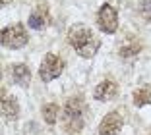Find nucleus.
I'll return each mask as SVG.
<instances>
[{"label":"nucleus","instance_id":"nucleus-12","mask_svg":"<svg viewBox=\"0 0 151 135\" xmlns=\"http://www.w3.org/2000/svg\"><path fill=\"white\" fill-rule=\"evenodd\" d=\"M43 118L49 126H54V122H56V118H58V106L52 104V102L50 104H45L43 106Z\"/></svg>","mask_w":151,"mask_h":135},{"label":"nucleus","instance_id":"nucleus-15","mask_svg":"<svg viewBox=\"0 0 151 135\" xmlns=\"http://www.w3.org/2000/svg\"><path fill=\"white\" fill-rule=\"evenodd\" d=\"M0 2H2V6H4V4H8L10 0H0Z\"/></svg>","mask_w":151,"mask_h":135},{"label":"nucleus","instance_id":"nucleus-13","mask_svg":"<svg viewBox=\"0 0 151 135\" xmlns=\"http://www.w3.org/2000/svg\"><path fill=\"white\" fill-rule=\"evenodd\" d=\"M139 50V44H130V46H122L120 48V54H122V56H132V54H136Z\"/></svg>","mask_w":151,"mask_h":135},{"label":"nucleus","instance_id":"nucleus-3","mask_svg":"<svg viewBox=\"0 0 151 135\" xmlns=\"http://www.w3.org/2000/svg\"><path fill=\"white\" fill-rule=\"evenodd\" d=\"M2 44L8 48H22L27 44V33L23 29L22 23L10 25L6 29H2Z\"/></svg>","mask_w":151,"mask_h":135},{"label":"nucleus","instance_id":"nucleus-1","mask_svg":"<svg viewBox=\"0 0 151 135\" xmlns=\"http://www.w3.org/2000/svg\"><path fill=\"white\" fill-rule=\"evenodd\" d=\"M68 41L76 48V52L81 58H93L99 50V41L93 37V33L81 23H76L68 31Z\"/></svg>","mask_w":151,"mask_h":135},{"label":"nucleus","instance_id":"nucleus-4","mask_svg":"<svg viewBox=\"0 0 151 135\" xmlns=\"http://www.w3.org/2000/svg\"><path fill=\"white\" fill-rule=\"evenodd\" d=\"M62 70H64V62L56 54H47L43 64H41L39 75L43 81H52V79H56L58 75L62 74Z\"/></svg>","mask_w":151,"mask_h":135},{"label":"nucleus","instance_id":"nucleus-7","mask_svg":"<svg viewBox=\"0 0 151 135\" xmlns=\"http://www.w3.org/2000/svg\"><path fill=\"white\" fill-rule=\"evenodd\" d=\"M0 110H2V118L6 120H16L19 116V106L16 102V99L10 95H4L2 93V104H0Z\"/></svg>","mask_w":151,"mask_h":135},{"label":"nucleus","instance_id":"nucleus-5","mask_svg":"<svg viewBox=\"0 0 151 135\" xmlns=\"http://www.w3.org/2000/svg\"><path fill=\"white\" fill-rule=\"evenodd\" d=\"M99 27L103 33H114L118 27V12L111 4H103L99 10Z\"/></svg>","mask_w":151,"mask_h":135},{"label":"nucleus","instance_id":"nucleus-8","mask_svg":"<svg viewBox=\"0 0 151 135\" xmlns=\"http://www.w3.org/2000/svg\"><path fill=\"white\" fill-rule=\"evenodd\" d=\"M116 93H118V87H116V83L112 81H103L99 83L97 87H95V99L97 100H111L116 96Z\"/></svg>","mask_w":151,"mask_h":135},{"label":"nucleus","instance_id":"nucleus-10","mask_svg":"<svg viewBox=\"0 0 151 135\" xmlns=\"http://www.w3.org/2000/svg\"><path fill=\"white\" fill-rule=\"evenodd\" d=\"M47 23H49V14H47L45 8L35 10L31 14V18H29V27H33V29H43Z\"/></svg>","mask_w":151,"mask_h":135},{"label":"nucleus","instance_id":"nucleus-14","mask_svg":"<svg viewBox=\"0 0 151 135\" xmlns=\"http://www.w3.org/2000/svg\"><path fill=\"white\" fill-rule=\"evenodd\" d=\"M139 10H142V12L145 14L147 18H151V0H143L142 6H139Z\"/></svg>","mask_w":151,"mask_h":135},{"label":"nucleus","instance_id":"nucleus-9","mask_svg":"<svg viewBox=\"0 0 151 135\" xmlns=\"http://www.w3.org/2000/svg\"><path fill=\"white\" fill-rule=\"evenodd\" d=\"M12 77H14V81L18 83V85L27 87V85H29V79H31V71L27 70L25 64H16L14 70H12Z\"/></svg>","mask_w":151,"mask_h":135},{"label":"nucleus","instance_id":"nucleus-2","mask_svg":"<svg viewBox=\"0 0 151 135\" xmlns=\"http://www.w3.org/2000/svg\"><path fill=\"white\" fill-rule=\"evenodd\" d=\"M64 127L72 133L83 127V100L74 96L64 106Z\"/></svg>","mask_w":151,"mask_h":135},{"label":"nucleus","instance_id":"nucleus-6","mask_svg":"<svg viewBox=\"0 0 151 135\" xmlns=\"http://www.w3.org/2000/svg\"><path fill=\"white\" fill-rule=\"evenodd\" d=\"M122 118H120V114L116 112H109L107 116L103 118L101 126H99V133L101 135H120V131H122Z\"/></svg>","mask_w":151,"mask_h":135},{"label":"nucleus","instance_id":"nucleus-11","mask_svg":"<svg viewBox=\"0 0 151 135\" xmlns=\"http://www.w3.org/2000/svg\"><path fill=\"white\" fill-rule=\"evenodd\" d=\"M134 104L136 106L151 104V87L149 85H143V87H139L138 91L134 93Z\"/></svg>","mask_w":151,"mask_h":135}]
</instances>
